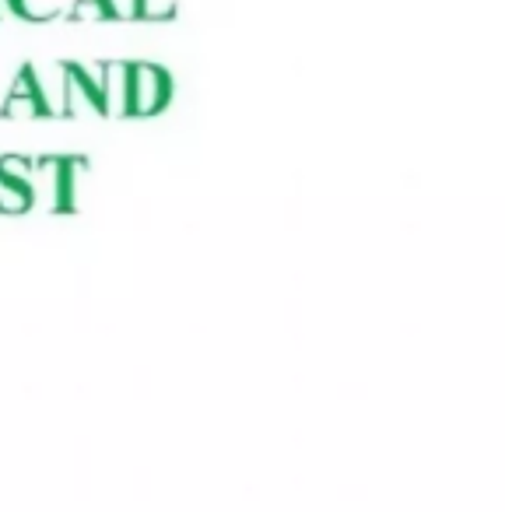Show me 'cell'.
Returning a JSON list of instances; mask_svg holds the SVG:
<instances>
[{
  "mask_svg": "<svg viewBox=\"0 0 505 512\" xmlns=\"http://www.w3.org/2000/svg\"><path fill=\"white\" fill-rule=\"evenodd\" d=\"M64 116H81V120H92V116H102V99H99V64H67V99H64Z\"/></svg>",
  "mask_w": 505,
  "mask_h": 512,
  "instance_id": "7a4b0ae2",
  "label": "cell"
},
{
  "mask_svg": "<svg viewBox=\"0 0 505 512\" xmlns=\"http://www.w3.org/2000/svg\"><path fill=\"white\" fill-rule=\"evenodd\" d=\"M32 158H0V211H25L32 207Z\"/></svg>",
  "mask_w": 505,
  "mask_h": 512,
  "instance_id": "3957f363",
  "label": "cell"
},
{
  "mask_svg": "<svg viewBox=\"0 0 505 512\" xmlns=\"http://www.w3.org/2000/svg\"><path fill=\"white\" fill-rule=\"evenodd\" d=\"M64 172L67 158H39L32 165V204L64 211Z\"/></svg>",
  "mask_w": 505,
  "mask_h": 512,
  "instance_id": "277c9868",
  "label": "cell"
},
{
  "mask_svg": "<svg viewBox=\"0 0 505 512\" xmlns=\"http://www.w3.org/2000/svg\"><path fill=\"white\" fill-rule=\"evenodd\" d=\"M172 78L158 64H130L127 116H155L169 106Z\"/></svg>",
  "mask_w": 505,
  "mask_h": 512,
  "instance_id": "6da1fadb",
  "label": "cell"
},
{
  "mask_svg": "<svg viewBox=\"0 0 505 512\" xmlns=\"http://www.w3.org/2000/svg\"><path fill=\"white\" fill-rule=\"evenodd\" d=\"M106 4H109L113 22H130V18H137V0H106Z\"/></svg>",
  "mask_w": 505,
  "mask_h": 512,
  "instance_id": "8fae6325",
  "label": "cell"
},
{
  "mask_svg": "<svg viewBox=\"0 0 505 512\" xmlns=\"http://www.w3.org/2000/svg\"><path fill=\"white\" fill-rule=\"evenodd\" d=\"M4 8L29 22H50L60 11H67V0H4Z\"/></svg>",
  "mask_w": 505,
  "mask_h": 512,
  "instance_id": "ba28073f",
  "label": "cell"
},
{
  "mask_svg": "<svg viewBox=\"0 0 505 512\" xmlns=\"http://www.w3.org/2000/svg\"><path fill=\"white\" fill-rule=\"evenodd\" d=\"M67 18L71 22H113L106 0H71L67 4Z\"/></svg>",
  "mask_w": 505,
  "mask_h": 512,
  "instance_id": "9c48e42d",
  "label": "cell"
},
{
  "mask_svg": "<svg viewBox=\"0 0 505 512\" xmlns=\"http://www.w3.org/2000/svg\"><path fill=\"white\" fill-rule=\"evenodd\" d=\"M32 85L39 92L46 116H64V99H67V64L53 60V64H32Z\"/></svg>",
  "mask_w": 505,
  "mask_h": 512,
  "instance_id": "5b68a950",
  "label": "cell"
},
{
  "mask_svg": "<svg viewBox=\"0 0 505 512\" xmlns=\"http://www.w3.org/2000/svg\"><path fill=\"white\" fill-rule=\"evenodd\" d=\"M0 116H4V120H39V116H46L36 85H32L29 67L15 78L8 99H4V106H0Z\"/></svg>",
  "mask_w": 505,
  "mask_h": 512,
  "instance_id": "52a82bcc",
  "label": "cell"
},
{
  "mask_svg": "<svg viewBox=\"0 0 505 512\" xmlns=\"http://www.w3.org/2000/svg\"><path fill=\"white\" fill-rule=\"evenodd\" d=\"M127 88H130V64L123 60H109L99 64V99L102 116H127Z\"/></svg>",
  "mask_w": 505,
  "mask_h": 512,
  "instance_id": "8992f818",
  "label": "cell"
},
{
  "mask_svg": "<svg viewBox=\"0 0 505 512\" xmlns=\"http://www.w3.org/2000/svg\"><path fill=\"white\" fill-rule=\"evenodd\" d=\"M172 11H176V0H137V18L162 22V18H172Z\"/></svg>",
  "mask_w": 505,
  "mask_h": 512,
  "instance_id": "30bf717a",
  "label": "cell"
}]
</instances>
